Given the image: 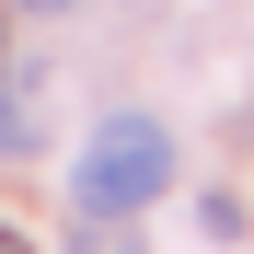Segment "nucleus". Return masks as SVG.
<instances>
[{
  "label": "nucleus",
  "instance_id": "obj_1",
  "mask_svg": "<svg viewBox=\"0 0 254 254\" xmlns=\"http://www.w3.org/2000/svg\"><path fill=\"white\" fill-rule=\"evenodd\" d=\"M162 185H174V127L150 104H116L93 139H81V162H69V208L81 220H139Z\"/></svg>",
  "mask_w": 254,
  "mask_h": 254
},
{
  "label": "nucleus",
  "instance_id": "obj_2",
  "mask_svg": "<svg viewBox=\"0 0 254 254\" xmlns=\"http://www.w3.org/2000/svg\"><path fill=\"white\" fill-rule=\"evenodd\" d=\"M47 139V116H35V93H0V150H35Z\"/></svg>",
  "mask_w": 254,
  "mask_h": 254
},
{
  "label": "nucleus",
  "instance_id": "obj_3",
  "mask_svg": "<svg viewBox=\"0 0 254 254\" xmlns=\"http://www.w3.org/2000/svg\"><path fill=\"white\" fill-rule=\"evenodd\" d=\"M81 254H139V243H127V231H116V243H81Z\"/></svg>",
  "mask_w": 254,
  "mask_h": 254
},
{
  "label": "nucleus",
  "instance_id": "obj_4",
  "mask_svg": "<svg viewBox=\"0 0 254 254\" xmlns=\"http://www.w3.org/2000/svg\"><path fill=\"white\" fill-rule=\"evenodd\" d=\"M0 254H23V231H12V220H0Z\"/></svg>",
  "mask_w": 254,
  "mask_h": 254
},
{
  "label": "nucleus",
  "instance_id": "obj_5",
  "mask_svg": "<svg viewBox=\"0 0 254 254\" xmlns=\"http://www.w3.org/2000/svg\"><path fill=\"white\" fill-rule=\"evenodd\" d=\"M23 12H69V0H23Z\"/></svg>",
  "mask_w": 254,
  "mask_h": 254
},
{
  "label": "nucleus",
  "instance_id": "obj_6",
  "mask_svg": "<svg viewBox=\"0 0 254 254\" xmlns=\"http://www.w3.org/2000/svg\"><path fill=\"white\" fill-rule=\"evenodd\" d=\"M0 47H12V12H0Z\"/></svg>",
  "mask_w": 254,
  "mask_h": 254
}]
</instances>
